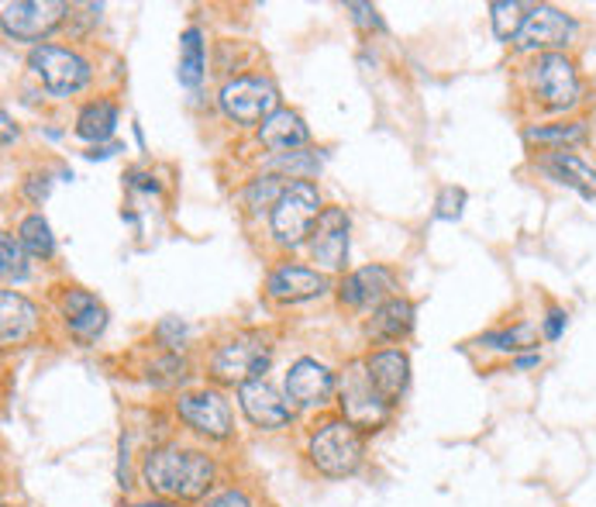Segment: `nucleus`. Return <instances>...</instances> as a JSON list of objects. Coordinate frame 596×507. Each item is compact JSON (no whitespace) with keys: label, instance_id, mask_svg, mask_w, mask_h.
Segmentation results:
<instances>
[{"label":"nucleus","instance_id":"17","mask_svg":"<svg viewBox=\"0 0 596 507\" xmlns=\"http://www.w3.org/2000/svg\"><path fill=\"white\" fill-rule=\"evenodd\" d=\"M63 318L73 338L79 342H94V338L107 328V307L87 294V291H70L63 297Z\"/></svg>","mask_w":596,"mask_h":507},{"label":"nucleus","instance_id":"24","mask_svg":"<svg viewBox=\"0 0 596 507\" xmlns=\"http://www.w3.org/2000/svg\"><path fill=\"white\" fill-rule=\"evenodd\" d=\"M201 80H204V35L201 28H187L180 39V83L193 91Z\"/></svg>","mask_w":596,"mask_h":507},{"label":"nucleus","instance_id":"30","mask_svg":"<svg viewBox=\"0 0 596 507\" xmlns=\"http://www.w3.org/2000/svg\"><path fill=\"white\" fill-rule=\"evenodd\" d=\"M482 342L503 349V352H521L528 346H534V328L531 325H518V328H507V331H493V335H482Z\"/></svg>","mask_w":596,"mask_h":507},{"label":"nucleus","instance_id":"29","mask_svg":"<svg viewBox=\"0 0 596 507\" xmlns=\"http://www.w3.org/2000/svg\"><path fill=\"white\" fill-rule=\"evenodd\" d=\"M290 183H283V177H259V180H252L248 183V190H245V201H248V208H276V201L283 197V190H287Z\"/></svg>","mask_w":596,"mask_h":507},{"label":"nucleus","instance_id":"7","mask_svg":"<svg viewBox=\"0 0 596 507\" xmlns=\"http://www.w3.org/2000/svg\"><path fill=\"white\" fill-rule=\"evenodd\" d=\"M28 66H32V73L60 97L79 94L91 83V63L83 60V55H76L73 49L35 45L32 55H28Z\"/></svg>","mask_w":596,"mask_h":507},{"label":"nucleus","instance_id":"4","mask_svg":"<svg viewBox=\"0 0 596 507\" xmlns=\"http://www.w3.org/2000/svg\"><path fill=\"white\" fill-rule=\"evenodd\" d=\"M338 404H342V418L359 432L380 429L390 418V401L376 390L373 377H369L365 362H349V370L338 380Z\"/></svg>","mask_w":596,"mask_h":507},{"label":"nucleus","instance_id":"34","mask_svg":"<svg viewBox=\"0 0 596 507\" xmlns=\"http://www.w3.org/2000/svg\"><path fill=\"white\" fill-rule=\"evenodd\" d=\"M204 507H252V500H248L242 490H221V494H214Z\"/></svg>","mask_w":596,"mask_h":507},{"label":"nucleus","instance_id":"21","mask_svg":"<svg viewBox=\"0 0 596 507\" xmlns=\"http://www.w3.org/2000/svg\"><path fill=\"white\" fill-rule=\"evenodd\" d=\"M542 166L549 169V173H552L558 183L579 190L583 197H593V193H596V169H593L589 162H583L576 152H552V156H545Z\"/></svg>","mask_w":596,"mask_h":507},{"label":"nucleus","instance_id":"38","mask_svg":"<svg viewBox=\"0 0 596 507\" xmlns=\"http://www.w3.org/2000/svg\"><path fill=\"white\" fill-rule=\"evenodd\" d=\"M538 362H542V356H524V359H518L521 370H528V366H538Z\"/></svg>","mask_w":596,"mask_h":507},{"label":"nucleus","instance_id":"36","mask_svg":"<svg viewBox=\"0 0 596 507\" xmlns=\"http://www.w3.org/2000/svg\"><path fill=\"white\" fill-rule=\"evenodd\" d=\"M565 328V311H558V307H552L549 311V321H545V338H558Z\"/></svg>","mask_w":596,"mask_h":507},{"label":"nucleus","instance_id":"10","mask_svg":"<svg viewBox=\"0 0 596 507\" xmlns=\"http://www.w3.org/2000/svg\"><path fill=\"white\" fill-rule=\"evenodd\" d=\"M177 414L187 421L193 432H201L214 442L232 439L235 432V418H232V404L224 401V393L217 390H196V393H183L177 401Z\"/></svg>","mask_w":596,"mask_h":507},{"label":"nucleus","instance_id":"27","mask_svg":"<svg viewBox=\"0 0 596 507\" xmlns=\"http://www.w3.org/2000/svg\"><path fill=\"white\" fill-rule=\"evenodd\" d=\"M490 18H493L497 39L514 42L518 32H521V24H524V18H528V8L518 4V0H497V4H490Z\"/></svg>","mask_w":596,"mask_h":507},{"label":"nucleus","instance_id":"18","mask_svg":"<svg viewBox=\"0 0 596 507\" xmlns=\"http://www.w3.org/2000/svg\"><path fill=\"white\" fill-rule=\"evenodd\" d=\"M365 370H369L376 390L383 393L390 404H396V401L404 398V390L411 383V359L401 349H380V352H373V356L365 359Z\"/></svg>","mask_w":596,"mask_h":507},{"label":"nucleus","instance_id":"13","mask_svg":"<svg viewBox=\"0 0 596 507\" xmlns=\"http://www.w3.org/2000/svg\"><path fill=\"white\" fill-rule=\"evenodd\" d=\"M338 390L334 373L318 359H297L287 373V401L297 408H321L331 401V393Z\"/></svg>","mask_w":596,"mask_h":507},{"label":"nucleus","instance_id":"6","mask_svg":"<svg viewBox=\"0 0 596 507\" xmlns=\"http://www.w3.org/2000/svg\"><path fill=\"white\" fill-rule=\"evenodd\" d=\"M221 110L235 125H259L279 110V94L263 76H235L221 87Z\"/></svg>","mask_w":596,"mask_h":507},{"label":"nucleus","instance_id":"31","mask_svg":"<svg viewBox=\"0 0 596 507\" xmlns=\"http://www.w3.org/2000/svg\"><path fill=\"white\" fill-rule=\"evenodd\" d=\"M466 208V190L462 187H445L438 193V204H435V218L441 221H459Z\"/></svg>","mask_w":596,"mask_h":507},{"label":"nucleus","instance_id":"23","mask_svg":"<svg viewBox=\"0 0 596 507\" xmlns=\"http://www.w3.org/2000/svg\"><path fill=\"white\" fill-rule=\"evenodd\" d=\"M118 128V104L115 101H94L79 110L76 118V135L87 142H107Z\"/></svg>","mask_w":596,"mask_h":507},{"label":"nucleus","instance_id":"20","mask_svg":"<svg viewBox=\"0 0 596 507\" xmlns=\"http://www.w3.org/2000/svg\"><path fill=\"white\" fill-rule=\"evenodd\" d=\"M39 331V311L32 300H24L14 291L0 294V338L4 346H21Z\"/></svg>","mask_w":596,"mask_h":507},{"label":"nucleus","instance_id":"14","mask_svg":"<svg viewBox=\"0 0 596 507\" xmlns=\"http://www.w3.org/2000/svg\"><path fill=\"white\" fill-rule=\"evenodd\" d=\"M238 408L245 411V418L252 421L255 429H283V425H290L294 421V411L290 404L279 398L276 387L266 383V380H252L245 387H238Z\"/></svg>","mask_w":596,"mask_h":507},{"label":"nucleus","instance_id":"33","mask_svg":"<svg viewBox=\"0 0 596 507\" xmlns=\"http://www.w3.org/2000/svg\"><path fill=\"white\" fill-rule=\"evenodd\" d=\"M159 338H162V346L180 349V338H183V325H180V318H166V321L159 325Z\"/></svg>","mask_w":596,"mask_h":507},{"label":"nucleus","instance_id":"2","mask_svg":"<svg viewBox=\"0 0 596 507\" xmlns=\"http://www.w3.org/2000/svg\"><path fill=\"white\" fill-rule=\"evenodd\" d=\"M321 193L315 183L307 180H294L283 197L276 201V208L269 211V229H273V239L279 245H304L315 235V224L321 218Z\"/></svg>","mask_w":596,"mask_h":507},{"label":"nucleus","instance_id":"11","mask_svg":"<svg viewBox=\"0 0 596 507\" xmlns=\"http://www.w3.org/2000/svg\"><path fill=\"white\" fill-rule=\"evenodd\" d=\"M576 32V24L570 14H562L558 8H549V4H538V8H528V18L521 24V32L514 39V45L521 52H555L562 45H570Z\"/></svg>","mask_w":596,"mask_h":507},{"label":"nucleus","instance_id":"3","mask_svg":"<svg viewBox=\"0 0 596 507\" xmlns=\"http://www.w3.org/2000/svg\"><path fill=\"white\" fill-rule=\"evenodd\" d=\"M307 456L324 476H352L362 466V432L345 418H334L321 425L307 442Z\"/></svg>","mask_w":596,"mask_h":507},{"label":"nucleus","instance_id":"16","mask_svg":"<svg viewBox=\"0 0 596 507\" xmlns=\"http://www.w3.org/2000/svg\"><path fill=\"white\" fill-rule=\"evenodd\" d=\"M396 291V279L386 266H365L342 279L338 287V300L345 307H380Z\"/></svg>","mask_w":596,"mask_h":507},{"label":"nucleus","instance_id":"15","mask_svg":"<svg viewBox=\"0 0 596 507\" xmlns=\"http://www.w3.org/2000/svg\"><path fill=\"white\" fill-rule=\"evenodd\" d=\"M266 291L273 300L283 304H300L310 297H321L328 291V276L318 270H307V266H294V263H283L269 273L266 279Z\"/></svg>","mask_w":596,"mask_h":507},{"label":"nucleus","instance_id":"1","mask_svg":"<svg viewBox=\"0 0 596 507\" xmlns=\"http://www.w3.org/2000/svg\"><path fill=\"white\" fill-rule=\"evenodd\" d=\"M214 460L187 445H159L141 463V480L162 500H201L214 487Z\"/></svg>","mask_w":596,"mask_h":507},{"label":"nucleus","instance_id":"8","mask_svg":"<svg viewBox=\"0 0 596 507\" xmlns=\"http://www.w3.org/2000/svg\"><path fill=\"white\" fill-rule=\"evenodd\" d=\"M66 14L70 4H60V0H18V4L8 0L0 8V24H4V35L14 42H39L52 35Z\"/></svg>","mask_w":596,"mask_h":507},{"label":"nucleus","instance_id":"35","mask_svg":"<svg viewBox=\"0 0 596 507\" xmlns=\"http://www.w3.org/2000/svg\"><path fill=\"white\" fill-rule=\"evenodd\" d=\"M24 193H28V201L39 204L49 197V177H32V183H24Z\"/></svg>","mask_w":596,"mask_h":507},{"label":"nucleus","instance_id":"25","mask_svg":"<svg viewBox=\"0 0 596 507\" xmlns=\"http://www.w3.org/2000/svg\"><path fill=\"white\" fill-rule=\"evenodd\" d=\"M18 239H21V245L32 252V256H39V260H49L52 252H55L52 229H49V221H45L42 214H28V218L18 224Z\"/></svg>","mask_w":596,"mask_h":507},{"label":"nucleus","instance_id":"19","mask_svg":"<svg viewBox=\"0 0 596 507\" xmlns=\"http://www.w3.org/2000/svg\"><path fill=\"white\" fill-rule=\"evenodd\" d=\"M307 125L304 118L297 115V110H287V107H279L276 115H269L263 125H259V142L273 152V156H294L297 149L307 146Z\"/></svg>","mask_w":596,"mask_h":507},{"label":"nucleus","instance_id":"37","mask_svg":"<svg viewBox=\"0 0 596 507\" xmlns=\"http://www.w3.org/2000/svg\"><path fill=\"white\" fill-rule=\"evenodd\" d=\"M0 125H4V146H11V142H14V135H18V128H14V122H11L8 110H4V115H0Z\"/></svg>","mask_w":596,"mask_h":507},{"label":"nucleus","instance_id":"39","mask_svg":"<svg viewBox=\"0 0 596 507\" xmlns=\"http://www.w3.org/2000/svg\"><path fill=\"white\" fill-rule=\"evenodd\" d=\"M138 507H173L169 500H152V504H138Z\"/></svg>","mask_w":596,"mask_h":507},{"label":"nucleus","instance_id":"12","mask_svg":"<svg viewBox=\"0 0 596 507\" xmlns=\"http://www.w3.org/2000/svg\"><path fill=\"white\" fill-rule=\"evenodd\" d=\"M310 260L324 273H342L349 260V214L345 208H324L315 235H310Z\"/></svg>","mask_w":596,"mask_h":507},{"label":"nucleus","instance_id":"5","mask_svg":"<svg viewBox=\"0 0 596 507\" xmlns=\"http://www.w3.org/2000/svg\"><path fill=\"white\" fill-rule=\"evenodd\" d=\"M273 352L263 335L245 331L235 335L232 342H224L211 359V377L224 387H245L252 380H263Z\"/></svg>","mask_w":596,"mask_h":507},{"label":"nucleus","instance_id":"26","mask_svg":"<svg viewBox=\"0 0 596 507\" xmlns=\"http://www.w3.org/2000/svg\"><path fill=\"white\" fill-rule=\"evenodd\" d=\"M528 142L538 146H576L586 142V125L583 122H570V125H538L524 131Z\"/></svg>","mask_w":596,"mask_h":507},{"label":"nucleus","instance_id":"22","mask_svg":"<svg viewBox=\"0 0 596 507\" xmlns=\"http://www.w3.org/2000/svg\"><path fill=\"white\" fill-rule=\"evenodd\" d=\"M411 328H414V304L404 297H390L386 304H380L373 321H369V331L376 338H390V342L404 338Z\"/></svg>","mask_w":596,"mask_h":507},{"label":"nucleus","instance_id":"28","mask_svg":"<svg viewBox=\"0 0 596 507\" xmlns=\"http://www.w3.org/2000/svg\"><path fill=\"white\" fill-rule=\"evenodd\" d=\"M24 245L21 239H14L11 232L0 235V270H4V279H14V284H21V279H28V256H24Z\"/></svg>","mask_w":596,"mask_h":507},{"label":"nucleus","instance_id":"32","mask_svg":"<svg viewBox=\"0 0 596 507\" xmlns=\"http://www.w3.org/2000/svg\"><path fill=\"white\" fill-rule=\"evenodd\" d=\"M345 11H349L352 21L362 24V28H383V18H380V11H376L373 4H355V0H349Z\"/></svg>","mask_w":596,"mask_h":507},{"label":"nucleus","instance_id":"9","mask_svg":"<svg viewBox=\"0 0 596 507\" xmlns=\"http://www.w3.org/2000/svg\"><path fill=\"white\" fill-rule=\"evenodd\" d=\"M531 83L534 94L542 97L549 110H565L579 101V76L573 60H565L562 52H545L538 55V63L531 66Z\"/></svg>","mask_w":596,"mask_h":507}]
</instances>
